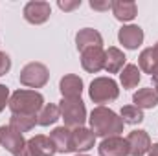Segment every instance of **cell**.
<instances>
[{
  "instance_id": "cell-1",
  "label": "cell",
  "mask_w": 158,
  "mask_h": 156,
  "mask_svg": "<svg viewBox=\"0 0 158 156\" xmlns=\"http://www.w3.org/2000/svg\"><path fill=\"white\" fill-rule=\"evenodd\" d=\"M90 130L94 132V136L99 138H110V136H119V132H123V119L110 109L107 107H96L90 112Z\"/></svg>"
},
{
  "instance_id": "cell-2",
  "label": "cell",
  "mask_w": 158,
  "mask_h": 156,
  "mask_svg": "<svg viewBox=\"0 0 158 156\" xmlns=\"http://www.w3.org/2000/svg\"><path fill=\"white\" fill-rule=\"evenodd\" d=\"M9 110L11 114H30L37 116L44 107V97L35 90H17L9 97Z\"/></svg>"
},
{
  "instance_id": "cell-3",
  "label": "cell",
  "mask_w": 158,
  "mask_h": 156,
  "mask_svg": "<svg viewBox=\"0 0 158 156\" xmlns=\"http://www.w3.org/2000/svg\"><path fill=\"white\" fill-rule=\"evenodd\" d=\"M59 110H61V117L64 119V127L68 129L83 127L86 121V107L81 97H72V99L63 97Z\"/></svg>"
},
{
  "instance_id": "cell-4",
  "label": "cell",
  "mask_w": 158,
  "mask_h": 156,
  "mask_svg": "<svg viewBox=\"0 0 158 156\" xmlns=\"http://www.w3.org/2000/svg\"><path fill=\"white\" fill-rule=\"evenodd\" d=\"M88 96L94 103H98L99 107H103L105 103L116 101L119 96L118 83L110 77H96L90 83L88 88Z\"/></svg>"
},
{
  "instance_id": "cell-5",
  "label": "cell",
  "mask_w": 158,
  "mask_h": 156,
  "mask_svg": "<svg viewBox=\"0 0 158 156\" xmlns=\"http://www.w3.org/2000/svg\"><path fill=\"white\" fill-rule=\"evenodd\" d=\"M48 79H50V72L46 64L42 63H28L20 70V76H19L20 84L30 86V88H42L48 83Z\"/></svg>"
},
{
  "instance_id": "cell-6",
  "label": "cell",
  "mask_w": 158,
  "mask_h": 156,
  "mask_svg": "<svg viewBox=\"0 0 158 156\" xmlns=\"http://www.w3.org/2000/svg\"><path fill=\"white\" fill-rule=\"evenodd\" d=\"M0 145H2L7 153H11L13 156H17L24 147H26V140H24V136H22L19 130H15L11 125H2V127H0Z\"/></svg>"
},
{
  "instance_id": "cell-7",
  "label": "cell",
  "mask_w": 158,
  "mask_h": 156,
  "mask_svg": "<svg viewBox=\"0 0 158 156\" xmlns=\"http://www.w3.org/2000/svg\"><path fill=\"white\" fill-rule=\"evenodd\" d=\"M52 15V6L48 2H40V0H31L24 6V18L30 24H44Z\"/></svg>"
},
{
  "instance_id": "cell-8",
  "label": "cell",
  "mask_w": 158,
  "mask_h": 156,
  "mask_svg": "<svg viewBox=\"0 0 158 156\" xmlns=\"http://www.w3.org/2000/svg\"><path fill=\"white\" fill-rule=\"evenodd\" d=\"M81 66L88 74H98L105 68V51L103 48H88L81 51Z\"/></svg>"
},
{
  "instance_id": "cell-9",
  "label": "cell",
  "mask_w": 158,
  "mask_h": 156,
  "mask_svg": "<svg viewBox=\"0 0 158 156\" xmlns=\"http://www.w3.org/2000/svg\"><path fill=\"white\" fill-rule=\"evenodd\" d=\"M129 143V156H143L151 149V138L145 130H132L125 138Z\"/></svg>"
},
{
  "instance_id": "cell-10",
  "label": "cell",
  "mask_w": 158,
  "mask_h": 156,
  "mask_svg": "<svg viewBox=\"0 0 158 156\" xmlns=\"http://www.w3.org/2000/svg\"><path fill=\"white\" fill-rule=\"evenodd\" d=\"M99 156H129V143L121 136L103 138V142L98 147Z\"/></svg>"
},
{
  "instance_id": "cell-11",
  "label": "cell",
  "mask_w": 158,
  "mask_h": 156,
  "mask_svg": "<svg viewBox=\"0 0 158 156\" xmlns=\"http://www.w3.org/2000/svg\"><path fill=\"white\" fill-rule=\"evenodd\" d=\"M118 40H119V44H123V48L136 50L143 42V30L140 26H136V24L123 26L118 31Z\"/></svg>"
},
{
  "instance_id": "cell-12",
  "label": "cell",
  "mask_w": 158,
  "mask_h": 156,
  "mask_svg": "<svg viewBox=\"0 0 158 156\" xmlns=\"http://www.w3.org/2000/svg\"><path fill=\"white\" fill-rule=\"evenodd\" d=\"M26 147L31 153V156H53L57 153L52 138L50 136H44V134H37V136L30 138L26 142Z\"/></svg>"
},
{
  "instance_id": "cell-13",
  "label": "cell",
  "mask_w": 158,
  "mask_h": 156,
  "mask_svg": "<svg viewBox=\"0 0 158 156\" xmlns=\"http://www.w3.org/2000/svg\"><path fill=\"white\" fill-rule=\"evenodd\" d=\"M76 46H77L79 51H85L88 48H101L103 46V37L94 28H83L76 33Z\"/></svg>"
},
{
  "instance_id": "cell-14",
  "label": "cell",
  "mask_w": 158,
  "mask_h": 156,
  "mask_svg": "<svg viewBox=\"0 0 158 156\" xmlns=\"http://www.w3.org/2000/svg\"><path fill=\"white\" fill-rule=\"evenodd\" d=\"M50 138H52L57 153H61V154L74 153V147H72V130L68 127H57V129H53L50 132Z\"/></svg>"
},
{
  "instance_id": "cell-15",
  "label": "cell",
  "mask_w": 158,
  "mask_h": 156,
  "mask_svg": "<svg viewBox=\"0 0 158 156\" xmlns=\"http://www.w3.org/2000/svg\"><path fill=\"white\" fill-rule=\"evenodd\" d=\"M94 142H96V136L90 129H85V127H77L72 130V147H74V153H85L88 149L94 147Z\"/></svg>"
},
{
  "instance_id": "cell-16",
  "label": "cell",
  "mask_w": 158,
  "mask_h": 156,
  "mask_svg": "<svg viewBox=\"0 0 158 156\" xmlns=\"http://www.w3.org/2000/svg\"><path fill=\"white\" fill-rule=\"evenodd\" d=\"M59 90L63 94V97L72 99V97H81L83 94V79L76 74H68L61 79L59 83Z\"/></svg>"
},
{
  "instance_id": "cell-17",
  "label": "cell",
  "mask_w": 158,
  "mask_h": 156,
  "mask_svg": "<svg viewBox=\"0 0 158 156\" xmlns=\"http://www.w3.org/2000/svg\"><path fill=\"white\" fill-rule=\"evenodd\" d=\"M125 61H127L125 53L116 46H110L105 51V68L103 70H107L109 74H118L125 68Z\"/></svg>"
},
{
  "instance_id": "cell-18",
  "label": "cell",
  "mask_w": 158,
  "mask_h": 156,
  "mask_svg": "<svg viewBox=\"0 0 158 156\" xmlns=\"http://www.w3.org/2000/svg\"><path fill=\"white\" fill-rule=\"evenodd\" d=\"M112 13L119 22H131L138 15V7L132 0H114L112 2Z\"/></svg>"
},
{
  "instance_id": "cell-19",
  "label": "cell",
  "mask_w": 158,
  "mask_h": 156,
  "mask_svg": "<svg viewBox=\"0 0 158 156\" xmlns=\"http://www.w3.org/2000/svg\"><path fill=\"white\" fill-rule=\"evenodd\" d=\"M132 103L138 109H155L158 105V94L153 88H140L134 96H132Z\"/></svg>"
},
{
  "instance_id": "cell-20",
  "label": "cell",
  "mask_w": 158,
  "mask_h": 156,
  "mask_svg": "<svg viewBox=\"0 0 158 156\" xmlns=\"http://www.w3.org/2000/svg\"><path fill=\"white\" fill-rule=\"evenodd\" d=\"M57 119H61L59 105L46 103V105L40 109V112L37 114V125H40V127H50V125L57 123Z\"/></svg>"
},
{
  "instance_id": "cell-21",
  "label": "cell",
  "mask_w": 158,
  "mask_h": 156,
  "mask_svg": "<svg viewBox=\"0 0 158 156\" xmlns=\"http://www.w3.org/2000/svg\"><path fill=\"white\" fill-rule=\"evenodd\" d=\"M138 68H140V72L149 74V76H153L158 70V59H156V55H155V51H153V48H145L140 53V57H138Z\"/></svg>"
},
{
  "instance_id": "cell-22",
  "label": "cell",
  "mask_w": 158,
  "mask_h": 156,
  "mask_svg": "<svg viewBox=\"0 0 158 156\" xmlns=\"http://www.w3.org/2000/svg\"><path fill=\"white\" fill-rule=\"evenodd\" d=\"M9 125L15 130H19L20 134L22 132H30L37 125V116H30V114H11Z\"/></svg>"
},
{
  "instance_id": "cell-23",
  "label": "cell",
  "mask_w": 158,
  "mask_h": 156,
  "mask_svg": "<svg viewBox=\"0 0 158 156\" xmlns=\"http://www.w3.org/2000/svg\"><path fill=\"white\" fill-rule=\"evenodd\" d=\"M140 79H142V72H140V68L136 64H125V68L119 74V81H121L123 88H134V86H138Z\"/></svg>"
},
{
  "instance_id": "cell-24",
  "label": "cell",
  "mask_w": 158,
  "mask_h": 156,
  "mask_svg": "<svg viewBox=\"0 0 158 156\" xmlns=\"http://www.w3.org/2000/svg\"><path fill=\"white\" fill-rule=\"evenodd\" d=\"M119 116L123 119V123H129V125H138L143 121V112L142 109L134 107V105H125L119 112Z\"/></svg>"
},
{
  "instance_id": "cell-25",
  "label": "cell",
  "mask_w": 158,
  "mask_h": 156,
  "mask_svg": "<svg viewBox=\"0 0 158 156\" xmlns=\"http://www.w3.org/2000/svg\"><path fill=\"white\" fill-rule=\"evenodd\" d=\"M90 7L94 11H109L112 9V2L110 0H90Z\"/></svg>"
},
{
  "instance_id": "cell-26",
  "label": "cell",
  "mask_w": 158,
  "mask_h": 156,
  "mask_svg": "<svg viewBox=\"0 0 158 156\" xmlns=\"http://www.w3.org/2000/svg\"><path fill=\"white\" fill-rule=\"evenodd\" d=\"M9 68H11V59H9V55H7L6 51H0V77L6 76V74L9 72Z\"/></svg>"
},
{
  "instance_id": "cell-27",
  "label": "cell",
  "mask_w": 158,
  "mask_h": 156,
  "mask_svg": "<svg viewBox=\"0 0 158 156\" xmlns=\"http://www.w3.org/2000/svg\"><path fill=\"white\" fill-rule=\"evenodd\" d=\"M57 6L63 11H74V9H77L79 6H81V0H59Z\"/></svg>"
},
{
  "instance_id": "cell-28",
  "label": "cell",
  "mask_w": 158,
  "mask_h": 156,
  "mask_svg": "<svg viewBox=\"0 0 158 156\" xmlns=\"http://www.w3.org/2000/svg\"><path fill=\"white\" fill-rule=\"evenodd\" d=\"M6 105H9V88L6 84H0V112L6 109Z\"/></svg>"
},
{
  "instance_id": "cell-29",
  "label": "cell",
  "mask_w": 158,
  "mask_h": 156,
  "mask_svg": "<svg viewBox=\"0 0 158 156\" xmlns=\"http://www.w3.org/2000/svg\"><path fill=\"white\" fill-rule=\"evenodd\" d=\"M151 79H153V90L158 94V70L153 74V76H151Z\"/></svg>"
},
{
  "instance_id": "cell-30",
  "label": "cell",
  "mask_w": 158,
  "mask_h": 156,
  "mask_svg": "<svg viewBox=\"0 0 158 156\" xmlns=\"http://www.w3.org/2000/svg\"><path fill=\"white\" fill-rule=\"evenodd\" d=\"M147 156H158V143H153L151 149H149V154Z\"/></svg>"
},
{
  "instance_id": "cell-31",
  "label": "cell",
  "mask_w": 158,
  "mask_h": 156,
  "mask_svg": "<svg viewBox=\"0 0 158 156\" xmlns=\"http://www.w3.org/2000/svg\"><path fill=\"white\" fill-rule=\"evenodd\" d=\"M153 51H155V55H156V59H158V42L153 46Z\"/></svg>"
},
{
  "instance_id": "cell-32",
  "label": "cell",
  "mask_w": 158,
  "mask_h": 156,
  "mask_svg": "<svg viewBox=\"0 0 158 156\" xmlns=\"http://www.w3.org/2000/svg\"><path fill=\"white\" fill-rule=\"evenodd\" d=\"M77 156H86V154H77Z\"/></svg>"
}]
</instances>
